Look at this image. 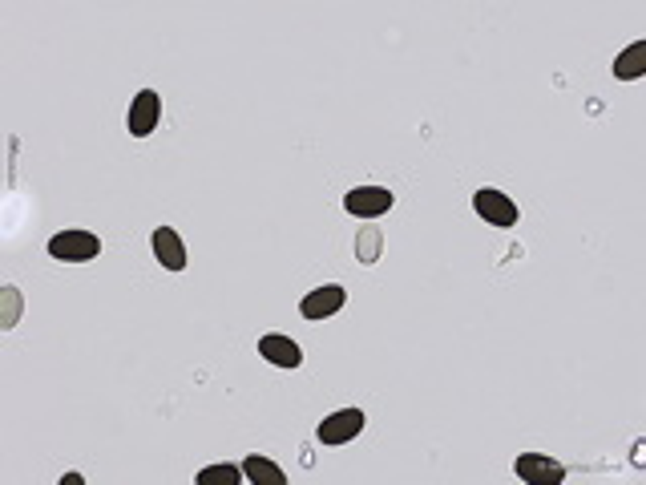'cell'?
I'll use <instances>...</instances> for the list:
<instances>
[{
	"mask_svg": "<svg viewBox=\"0 0 646 485\" xmlns=\"http://www.w3.org/2000/svg\"><path fill=\"white\" fill-rule=\"evenodd\" d=\"M392 203H396L392 190H384V186H356V190H348L344 211L352 219H380V215L392 211Z\"/></svg>",
	"mask_w": 646,
	"mask_h": 485,
	"instance_id": "3",
	"label": "cell"
},
{
	"mask_svg": "<svg viewBox=\"0 0 646 485\" xmlns=\"http://www.w3.org/2000/svg\"><path fill=\"white\" fill-rule=\"evenodd\" d=\"M243 477L255 481V485H287V473H283L271 457H259V453H251V457L243 461Z\"/></svg>",
	"mask_w": 646,
	"mask_h": 485,
	"instance_id": "11",
	"label": "cell"
},
{
	"mask_svg": "<svg viewBox=\"0 0 646 485\" xmlns=\"http://www.w3.org/2000/svg\"><path fill=\"white\" fill-rule=\"evenodd\" d=\"M344 304H348V291H344L340 283H328V287H315L311 296H303L299 316H303V320H328V316H336Z\"/></svg>",
	"mask_w": 646,
	"mask_h": 485,
	"instance_id": "7",
	"label": "cell"
},
{
	"mask_svg": "<svg viewBox=\"0 0 646 485\" xmlns=\"http://www.w3.org/2000/svg\"><path fill=\"white\" fill-rule=\"evenodd\" d=\"M513 473L521 481H529V485H558V481H566V465L546 457V453H521L513 461Z\"/></svg>",
	"mask_w": 646,
	"mask_h": 485,
	"instance_id": "6",
	"label": "cell"
},
{
	"mask_svg": "<svg viewBox=\"0 0 646 485\" xmlns=\"http://www.w3.org/2000/svg\"><path fill=\"white\" fill-rule=\"evenodd\" d=\"M243 481V465H206L198 473V485H239Z\"/></svg>",
	"mask_w": 646,
	"mask_h": 485,
	"instance_id": "12",
	"label": "cell"
},
{
	"mask_svg": "<svg viewBox=\"0 0 646 485\" xmlns=\"http://www.w3.org/2000/svg\"><path fill=\"white\" fill-rule=\"evenodd\" d=\"M473 211L493 227H517V219H521V211H517V203L509 199V194L489 190V186L473 194Z\"/></svg>",
	"mask_w": 646,
	"mask_h": 485,
	"instance_id": "5",
	"label": "cell"
},
{
	"mask_svg": "<svg viewBox=\"0 0 646 485\" xmlns=\"http://www.w3.org/2000/svg\"><path fill=\"white\" fill-rule=\"evenodd\" d=\"M81 481H85L81 473H65V477H61V485H81Z\"/></svg>",
	"mask_w": 646,
	"mask_h": 485,
	"instance_id": "13",
	"label": "cell"
},
{
	"mask_svg": "<svg viewBox=\"0 0 646 485\" xmlns=\"http://www.w3.org/2000/svg\"><path fill=\"white\" fill-rule=\"evenodd\" d=\"M49 255L61 263H89L101 255V239L93 231H57L49 239Z\"/></svg>",
	"mask_w": 646,
	"mask_h": 485,
	"instance_id": "1",
	"label": "cell"
},
{
	"mask_svg": "<svg viewBox=\"0 0 646 485\" xmlns=\"http://www.w3.org/2000/svg\"><path fill=\"white\" fill-rule=\"evenodd\" d=\"M158 122H162V97H158V89H142L134 102H130L126 130H130L134 138H150V134L158 130Z\"/></svg>",
	"mask_w": 646,
	"mask_h": 485,
	"instance_id": "4",
	"label": "cell"
},
{
	"mask_svg": "<svg viewBox=\"0 0 646 485\" xmlns=\"http://www.w3.org/2000/svg\"><path fill=\"white\" fill-rule=\"evenodd\" d=\"M360 433H364V413H360V409H340V413H332V417H323V421H319L315 441H319V445H328V449H336V445L356 441Z\"/></svg>",
	"mask_w": 646,
	"mask_h": 485,
	"instance_id": "2",
	"label": "cell"
},
{
	"mask_svg": "<svg viewBox=\"0 0 646 485\" xmlns=\"http://www.w3.org/2000/svg\"><path fill=\"white\" fill-rule=\"evenodd\" d=\"M259 356H263L267 364H275V368H299V364H303V348H299L295 340L279 336V332H271V336L259 340Z\"/></svg>",
	"mask_w": 646,
	"mask_h": 485,
	"instance_id": "8",
	"label": "cell"
},
{
	"mask_svg": "<svg viewBox=\"0 0 646 485\" xmlns=\"http://www.w3.org/2000/svg\"><path fill=\"white\" fill-rule=\"evenodd\" d=\"M642 73H646V41H634L614 57V77L618 81H638Z\"/></svg>",
	"mask_w": 646,
	"mask_h": 485,
	"instance_id": "10",
	"label": "cell"
},
{
	"mask_svg": "<svg viewBox=\"0 0 646 485\" xmlns=\"http://www.w3.org/2000/svg\"><path fill=\"white\" fill-rule=\"evenodd\" d=\"M150 243H154V255H158V263L166 271H186V243L178 239L174 227H158Z\"/></svg>",
	"mask_w": 646,
	"mask_h": 485,
	"instance_id": "9",
	"label": "cell"
}]
</instances>
